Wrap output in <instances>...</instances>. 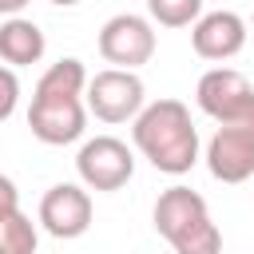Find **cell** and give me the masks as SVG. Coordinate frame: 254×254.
<instances>
[{"label":"cell","mask_w":254,"mask_h":254,"mask_svg":"<svg viewBox=\"0 0 254 254\" xmlns=\"http://www.w3.org/2000/svg\"><path fill=\"white\" fill-rule=\"evenodd\" d=\"M131 135L139 155L163 171V175H187L198 163V131L190 123L187 103L179 99H155L131 119Z\"/></svg>","instance_id":"1"},{"label":"cell","mask_w":254,"mask_h":254,"mask_svg":"<svg viewBox=\"0 0 254 254\" xmlns=\"http://www.w3.org/2000/svg\"><path fill=\"white\" fill-rule=\"evenodd\" d=\"M83 103L103 123H127L147 107V87L131 67H103L87 79Z\"/></svg>","instance_id":"2"},{"label":"cell","mask_w":254,"mask_h":254,"mask_svg":"<svg viewBox=\"0 0 254 254\" xmlns=\"http://www.w3.org/2000/svg\"><path fill=\"white\" fill-rule=\"evenodd\" d=\"M206 171L218 183H246L254 175V111L234 123H218L206 143Z\"/></svg>","instance_id":"3"},{"label":"cell","mask_w":254,"mask_h":254,"mask_svg":"<svg viewBox=\"0 0 254 254\" xmlns=\"http://www.w3.org/2000/svg\"><path fill=\"white\" fill-rule=\"evenodd\" d=\"M75 171H79V183L87 190H119L131 183L135 175V155L123 139L115 135H95L79 147L75 155Z\"/></svg>","instance_id":"4"},{"label":"cell","mask_w":254,"mask_h":254,"mask_svg":"<svg viewBox=\"0 0 254 254\" xmlns=\"http://www.w3.org/2000/svg\"><path fill=\"white\" fill-rule=\"evenodd\" d=\"M87 123V103L79 95H56V91H32V107H28V127L40 143L48 147H64L75 143L83 135Z\"/></svg>","instance_id":"5"},{"label":"cell","mask_w":254,"mask_h":254,"mask_svg":"<svg viewBox=\"0 0 254 254\" xmlns=\"http://www.w3.org/2000/svg\"><path fill=\"white\" fill-rule=\"evenodd\" d=\"M99 56L111 67H143L155 56V28L147 16L135 12H119L99 28Z\"/></svg>","instance_id":"6"},{"label":"cell","mask_w":254,"mask_h":254,"mask_svg":"<svg viewBox=\"0 0 254 254\" xmlns=\"http://www.w3.org/2000/svg\"><path fill=\"white\" fill-rule=\"evenodd\" d=\"M194 99L198 107L214 119V123H234L242 119L246 111H254V87L242 71L234 67H210L198 87H194Z\"/></svg>","instance_id":"7"},{"label":"cell","mask_w":254,"mask_h":254,"mask_svg":"<svg viewBox=\"0 0 254 254\" xmlns=\"http://www.w3.org/2000/svg\"><path fill=\"white\" fill-rule=\"evenodd\" d=\"M40 226L52 238H79L91 226V194L79 183H56L40 198Z\"/></svg>","instance_id":"8"},{"label":"cell","mask_w":254,"mask_h":254,"mask_svg":"<svg viewBox=\"0 0 254 254\" xmlns=\"http://www.w3.org/2000/svg\"><path fill=\"white\" fill-rule=\"evenodd\" d=\"M190 48L194 56L202 60H230L246 48V20L230 8H218V12H202L190 28Z\"/></svg>","instance_id":"9"},{"label":"cell","mask_w":254,"mask_h":254,"mask_svg":"<svg viewBox=\"0 0 254 254\" xmlns=\"http://www.w3.org/2000/svg\"><path fill=\"white\" fill-rule=\"evenodd\" d=\"M151 218H155V230H159L167 242H175V238L187 234L194 222L210 218V210H206V198H202L198 190H190V187H167V190L155 198Z\"/></svg>","instance_id":"10"},{"label":"cell","mask_w":254,"mask_h":254,"mask_svg":"<svg viewBox=\"0 0 254 254\" xmlns=\"http://www.w3.org/2000/svg\"><path fill=\"white\" fill-rule=\"evenodd\" d=\"M48 52V40L40 32V24L24 20V16H8L0 24V60L8 67H32L40 64Z\"/></svg>","instance_id":"11"},{"label":"cell","mask_w":254,"mask_h":254,"mask_svg":"<svg viewBox=\"0 0 254 254\" xmlns=\"http://www.w3.org/2000/svg\"><path fill=\"white\" fill-rule=\"evenodd\" d=\"M0 242H4V254H36L40 230H36V222H32L28 214L16 210L12 218L0 222Z\"/></svg>","instance_id":"12"},{"label":"cell","mask_w":254,"mask_h":254,"mask_svg":"<svg viewBox=\"0 0 254 254\" xmlns=\"http://www.w3.org/2000/svg\"><path fill=\"white\" fill-rule=\"evenodd\" d=\"M147 12L163 28H187L202 16V0H147Z\"/></svg>","instance_id":"13"},{"label":"cell","mask_w":254,"mask_h":254,"mask_svg":"<svg viewBox=\"0 0 254 254\" xmlns=\"http://www.w3.org/2000/svg\"><path fill=\"white\" fill-rule=\"evenodd\" d=\"M171 246H175V254H222V234L210 218H202L187 234H179Z\"/></svg>","instance_id":"14"},{"label":"cell","mask_w":254,"mask_h":254,"mask_svg":"<svg viewBox=\"0 0 254 254\" xmlns=\"http://www.w3.org/2000/svg\"><path fill=\"white\" fill-rule=\"evenodd\" d=\"M16 103H20V79H16V67L0 64V123L12 119Z\"/></svg>","instance_id":"15"},{"label":"cell","mask_w":254,"mask_h":254,"mask_svg":"<svg viewBox=\"0 0 254 254\" xmlns=\"http://www.w3.org/2000/svg\"><path fill=\"white\" fill-rule=\"evenodd\" d=\"M16 210H20V190H16V183L8 175H0V222L12 218Z\"/></svg>","instance_id":"16"},{"label":"cell","mask_w":254,"mask_h":254,"mask_svg":"<svg viewBox=\"0 0 254 254\" xmlns=\"http://www.w3.org/2000/svg\"><path fill=\"white\" fill-rule=\"evenodd\" d=\"M28 4H32V0H0V12H4V16H20Z\"/></svg>","instance_id":"17"},{"label":"cell","mask_w":254,"mask_h":254,"mask_svg":"<svg viewBox=\"0 0 254 254\" xmlns=\"http://www.w3.org/2000/svg\"><path fill=\"white\" fill-rule=\"evenodd\" d=\"M52 4H60V8H71V4H79V0H52Z\"/></svg>","instance_id":"18"},{"label":"cell","mask_w":254,"mask_h":254,"mask_svg":"<svg viewBox=\"0 0 254 254\" xmlns=\"http://www.w3.org/2000/svg\"><path fill=\"white\" fill-rule=\"evenodd\" d=\"M0 254H4V242H0Z\"/></svg>","instance_id":"19"}]
</instances>
